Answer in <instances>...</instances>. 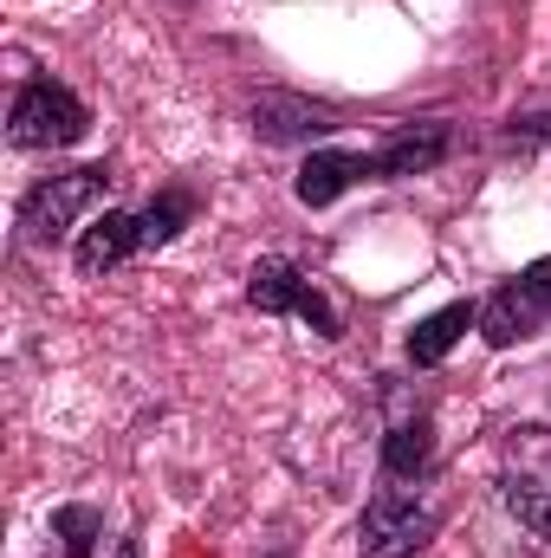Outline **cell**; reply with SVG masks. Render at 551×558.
I'll return each instance as SVG.
<instances>
[{"label": "cell", "mask_w": 551, "mask_h": 558, "mask_svg": "<svg viewBox=\"0 0 551 558\" xmlns=\"http://www.w3.org/2000/svg\"><path fill=\"white\" fill-rule=\"evenodd\" d=\"M91 131V111L78 92H65L59 78H33L13 92V111H7V137L20 149H72V143Z\"/></svg>", "instance_id": "6da1fadb"}, {"label": "cell", "mask_w": 551, "mask_h": 558, "mask_svg": "<svg viewBox=\"0 0 551 558\" xmlns=\"http://www.w3.org/2000/svg\"><path fill=\"white\" fill-rule=\"evenodd\" d=\"M105 189H111V169H105V162H91V169H65V175H46V182L26 189V202H20V228H26V241H65V234L105 202Z\"/></svg>", "instance_id": "7a4b0ae2"}, {"label": "cell", "mask_w": 551, "mask_h": 558, "mask_svg": "<svg viewBox=\"0 0 551 558\" xmlns=\"http://www.w3.org/2000/svg\"><path fill=\"white\" fill-rule=\"evenodd\" d=\"M441 513L428 500H415L409 487H377L364 520H357V558H415L434 539Z\"/></svg>", "instance_id": "3957f363"}, {"label": "cell", "mask_w": 551, "mask_h": 558, "mask_svg": "<svg viewBox=\"0 0 551 558\" xmlns=\"http://www.w3.org/2000/svg\"><path fill=\"white\" fill-rule=\"evenodd\" d=\"M247 299H254V312H298L318 338H344V318L325 305V292L311 286V279L298 274L292 260H260L254 274H247Z\"/></svg>", "instance_id": "277c9868"}, {"label": "cell", "mask_w": 551, "mask_h": 558, "mask_svg": "<svg viewBox=\"0 0 551 558\" xmlns=\"http://www.w3.org/2000/svg\"><path fill=\"white\" fill-rule=\"evenodd\" d=\"M247 118H254V137L260 143H311V137H325V131H338V111L311 105L298 92H260Z\"/></svg>", "instance_id": "5b68a950"}, {"label": "cell", "mask_w": 551, "mask_h": 558, "mask_svg": "<svg viewBox=\"0 0 551 558\" xmlns=\"http://www.w3.org/2000/svg\"><path fill=\"white\" fill-rule=\"evenodd\" d=\"M131 254H143V228H137V215H124V208H105V215L78 234V247H72V260H78L85 279L118 274Z\"/></svg>", "instance_id": "8992f818"}, {"label": "cell", "mask_w": 551, "mask_h": 558, "mask_svg": "<svg viewBox=\"0 0 551 558\" xmlns=\"http://www.w3.org/2000/svg\"><path fill=\"white\" fill-rule=\"evenodd\" d=\"M448 143L454 131L441 124V118H428V124H396L383 149H377V182H403V175H421V169H434L441 156H448Z\"/></svg>", "instance_id": "52a82bcc"}, {"label": "cell", "mask_w": 551, "mask_h": 558, "mask_svg": "<svg viewBox=\"0 0 551 558\" xmlns=\"http://www.w3.org/2000/svg\"><path fill=\"white\" fill-rule=\"evenodd\" d=\"M351 182H377V156H357V149H318V156L298 169L292 195H298L305 208H331Z\"/></svg>", "instance_id": "ba28073f"}, {"label": "cell", "mask_w": 551, "mask_h": 558, "mask_svg": "<svg viewBox=\"0 0 551 558\" xmlns=\"http://www.w3.org/2000/svg\"><path fill=\"white\" fill-rule=\"evenodd\" d=\"M474 325H480V305H474V299H454V305L428 312V318L409 331V364H415V371H434V364H441L467 331H474Z\"/></svg>", "instance_id": "9c48e42d"}, {"label": "cell", "mask_w": 551, "mask_h": 558, "mask_svg": "<svg viewBox=\"0 0 551 558\" xmlns=\"http://www.w3.org/2000/svg\"><path fill=\"white\" fill-rule=\"evenodd\" d=\"M539 325H546V312L526 299V286H519V279H513V286H500V292L480 305V331H487V344H493V351H506V344L532 338Z\"/></svg>", "instance_id": "30bf717a"}, {"label": "cell", "mask_w": 551, "mask_h": 558, "mask_svg": "<svg viewBox=\"0 0 551 558\" xmlns=\"http://www.w3.org/2000/svg\"><path fill=\"white\" fill-rule=\"evenodd\" d=\"M500 500H506V513L526 526V533H539L546 539L551 533V454H546V468H506V481H500Z\"/></svg>", "instance_id": "8fae6325"}, {"label": "cell", "mask_w": 551, "mask_h": 558, "mask_svg": "<svg viewBox=\"0 0 551 558\" xmlns=\"http://www.w3.org/2000/svg\"><path fill=\"white\" fill-rule=\"evenodd\" d=\"M428 461H434V428L421 416L396 422V428L383 435V474H390V481H421Z\"/></svg>", "instance_id": "7c38bea8"}, {"label": "cell", "mask_w": 551, "mask_h": 558, "mask_svg": "<svg viewBox=\"0 0 551 558\" xmlns=\"http://www.w3.org/2000/svg\"><path fill=\"white\" fill-rule=\"evenodd\" d=\"M188 221H195V195H188V189H162V195H149V208L137 215L143 247H169Z\"/></svg>", "instance_id": "4fadbf2b"}, {"label": "cell", "mask_w": 551, "mask_h": 558, "mask_svg": "<svg viewBox=\"0 0 551 558\" xmlns=\"http://www.w3.org/2000/svg\"><path fill=\"white\" fill-rule=\"evenodd\" d=\"M52 539L65 546V558H98L105 513H98V507H59V513H52Z\"/></svg>", "instance_id": "5bb4252c"}, {"label": "cell", "mask_w": 551, "mask_h": 558, "mask_svg": "<svg viewBox=\"0 0 551 558\" xmlns=\"http://www.w3.org/2000/svg\"><path fill=\"white\" fill-rule=\"evenodd\" d=\"M519 286H526V299H532V305L551 318V260H532V267L519 274Z\"/></svg>", "instance_id": "9a60e30c"}, {"label": "cell", "mask_w": 551, "mask_h": 558, "mask_svg": "<svg viewBox=\"0 0 551 558\" xmlns=\"http://www.w3.org/2000/svg\"><path fill=\"white\" fill-rule=\"evenodd\" d=\"M506 137L526 143V149H532V143H546L551 137V111H539V118H513V131H506Z\"/></svg>", "instance_id": "2e32d148"}, {"label": "cell", "mask_w": 551, "mask_h": 558, "mask_svg": "<svg viewBox=\"0 0 551 558\" xmlns=\"http://www.w3.org/2000/svg\"><path fill=\"white\" fill-rule=\"evenodd\" d=\"M124 558H137V546H124Z\"/></svg>", "instance_id": "e0dca14e"}]
</instances>
